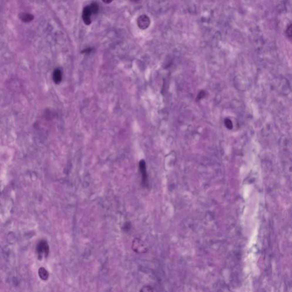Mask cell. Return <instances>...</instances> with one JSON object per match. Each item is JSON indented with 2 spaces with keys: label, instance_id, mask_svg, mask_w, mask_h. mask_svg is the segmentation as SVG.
Segmentation results:
<instances>
[{
  "label": "cell",
  "instance_id": "cell-1",
  "mask_svg": "<svg viewBox=\"0 0 292 292\" xmlns=\"http://www.w3.org/2000/svg\"><path fill=\"white\" fill-rule=\"evenodd\" d=\"M132 249L136 253H144L148 251V247L141 239L135 238L132 242Z\"/></svg>",
  "mask_w": 292,
  "mask_h": 292
},
{
  "label": "cell",
  "instance_id": "cell-2",
  "mask_svg": "<svg viewBox=\"0 0 292 292\" xmlns=\"http://www.w3.org/2000/svg\"><path fill=\"white\" fill-rule=\"evenodd\" d=\"M37 252L39 259H42L43 257H46L49 253V247L45 240H41L37 246Z\"/></svg>",
  "mask_w": 292,
  "mask_h": 292
},
{
  "label": "cell",
  "instance_id": "cell-3",
  "mask_svg": "<svg viewBox=\"0 0 292 292\" xmlns=\"http://www.w3.org/2000/svg\"><path fill=\"white\" fill-rule=\"evenodd\" d=\"M139 169L141 176V184L143 187L148 185V175L146 170V164L144 160H141L139 163Z\"/></svg>",
  "mask_w": 292,
  "mask_h": 292
},
{
  "label": "cell",
  "instance_id": "cell-4",
  "mask_svg": "<svg viewBox=\"0 0 292 292\" xmlns=\"http://www.w3.org/2000/svg\"><path fill=\"white\" fill-rule=\"evenodd\" d=\"M137 24L138 27L142 30L147 29L150 24V20L146 15H141L137 20Z\"/></svg>",
  "mask_w": 292,
  "mask_h": 292
},
{
  "label": "cell",
  "instance_id": "cell-5",
  "mask_svg": "<svg viewBox=\"0 0 292 292\" xmlns=\"http://www.w3.org/2000/svg\"><path fill=\"white\" fill-rule=\"evenodd\" d=\"M92 13L90 6H86L83 10V13H82V18L86 25H89L91 23V16H92Z\"/></svg>",
  "mask_w": 292,
  "mask_h": 292
},
{
  "label": "cell",
  "instance_id": "cell-6",
  "mask_svg": "<svg viewBox=\"0 0 292 292\" xmlns=\"http://www.w3.org/2000/svg\"><path fill=\"white\" fill-rule=\"evenodd\" d=\"M53 81L55 83L58 84L60 83L62 80V72H61L60 69H57L54 71L53 74Z\"/></svg>",
  "mask_w": 292,
  "mask_h": 292
},
{
  "label": "cell",
  "instance_id": "cell-7",
  "mask_svg": "<svg viewBox=\"0 0 292 292\" xmlns=\"http://www.w3.org/2000/svg\"><path fill=\"white\" fill-rule=\"evenodd\" d=\"M38 274L42 280H47L49 276V273L44 268H40L39 269Z\"/></svg>",
  "mask_w": 292,
  "mask_h": 292
},
{
  "label": "cell",
  "instance_id": "cell-8",
  "mask_svg": "<svg viewBox=\"0 0 292 292\" xmlns=\"http://www.w3.org/2000/svg\"><path fill=\"white\" fill-rule=\"evenodd\" d=\"M90 7L91 10L92 14H95L98 13L99 7H98V5L97 3L94 2V3L91 4L90 5Z\"/></svg>",
  "mask_w": 292,
  "mask_h": 292
},
{
  "label": "cell",
  "instance_id": "cell-9",
  "mask_svg": "<svg viewBox=\"0 0 292 292\" xmlns=\"http://www.w3.org/2000/svg\"><path fill=\"white\" fill-rule=\"evenodd\" d=\"M32 18H33L32 16H31L29 14H26L22 15V16L21 17L22 20L25 22H29L30 21L32 20V19H33Z\"/></svg>",
  "mask_w": 292,
  "mask_h": 292
},
{
  "label": "cell",
  "instance_id": "cell-10",
  "mask_svg": "<svg viewBox=\"0 0 292 292\" xmlns=\"http://www.w3.org/2000/svg\"><path fill=\"white\" fill-rule=\"evenodd\" d=\"M153 291V289L152 288L151 286L150 285H146V286H144L141 290V292H152Z\"/></svg>",
  "mask_w": 292,
  "mask_h": 292
},
{
  "label": "cell",
  "instance_id": "cell-11",
  "mask_svg": "<svg viewBox=\"0 0 292 292\" xmlns=\"http://www.w3.org/2000/svg\"><path fill=\"white\" fill-rule=\"evenodd\" d=\"M225 124H226L227 127L228 129H231V128H232V122L230 120H229V119H227V120L225 121Z\"/></svg>",
  "mask_w": 292,
  "mask_h": 292
},
{
  "label": "cell",
  "instance_id": "cell-12",
  "mask_svg": "<svg viewBox=\"0 0 292 292\" xmlns=\"http://www.w3.org/2000/svg\"><path fill=\"white\" fill-rule=\"evenodd\" d=\"M92 49H91V48H87L86 49H84L82 51V53H85V54H89L92 51Z\"/></svg>",
  "mask_w": 292,
  "mask_h": 292
},
{
  "label": "cell",
  "instance_id": "cell-13",
  "mask_svg": "<svg viewBox=\"0 0 292 292\" xmlns=\"http://www.w3.org/2000/svg\"><path fill=\"white\" fill-rule=\"evenodd\" d=\"M102 1L106 4H110L112 1V0H102Z\"/></svg>",
  "mask_w": 292,
  "mask_h": 292
},
{
  "label": "cell",
  "instance_id": "cell-14",
  "mask_svg": "<svg viewBox=\"0 0 292 292\" xmlns=\"http://www.w3.org/2000/svg\"><path fill=\"white\" fill-rule=\"evenodd\" d=\"M130 1H131V2H138V1H140V0H130Z\"/></svg>",
  "mask_w": 292,
  "mask_h": 292
}]
</instances>
